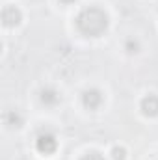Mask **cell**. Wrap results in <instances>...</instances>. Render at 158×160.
<instances>
[{
	"label": "cell",
	"instance_id": "obj_1",
	"mask_svg": "<svg viewBox=\"0 0 158 160\" xmlns=\"http://www.w3.org/2000/svg\"><path fill=\"white\" fill-rule=\"evenodd\" d=\"M77 26L84 36H89V38H97L101 36L106 26H108V17L102 9L99 8H86L82 9L77 17Z\"/></svg>",
	"mask_w": 158,
	"mask_h": 160
},
{
	"label": "cell",
	"instance_id": "obj_2",
	"mask_svg": "<svg viewBox=\"0 0 158 160\" xmlns=\"http://www.w3.org/2000/svg\"><path fill=\"white\" fill-rule=\"evenodd\" d=\"M36 147H37V151H39V153H43V155H50V153H54V151H56L58 142H56L54 134L45 132V134H39V136H37Z\"/></svg>",
	"mask_w": 158,
	"mask_h": 160
},
{
	"label": "cell",
	"instance_id": "obj_3",
	"mask_svg": "<svg viewBox=\"0 0 158 160\" xmlns=\"http://www.w3.org/2000/svg\"><path fill=\"white\" fill-rule=\"evenodd\" d=\"M2 22L4 26H17L21 22V11L15 6H7L2 11Z\"/></svg>",
	"mask_w": 158,
	"mask_h": 160
},
{
	"label": "cell",
	"instance_id": "obj_4",
	"mask_svg": "<svg viewBox=\"0 0 158 160\" xmlns=\"http://www.w3.org/2000/svg\"><path fill=\"white\" fill-rule=\"evenodd\" d=\"M101 102H102V95H101L99 89H87V91H84V104H86L89 110L99 108Z\"/></svg>",
	"mask_w": 158,
	"mask_h": 160
},
{
	"label": "cell",
	"instance_id": "obj_5",
	"mask_svg": "<svg viewBox=\"0 0 158 160\" xmlns=\"http://www.w3.org/2000/svg\"><path fill=\"white\" fill-rule=\"evenodd\" d=\"M141 110L145 116H158V97L149 95L141 101Z\"/></svg>",
	"mask_w": 158,
	"mask_h": 160
},
{
	"label": "cell",
	"instance_id": "obj_6",
	"mask_svg": "<svg viewBox=\"0 0 158 160\" xmlns=\"http://www.w3.org/2000/svg\"><path fill=\"white\" fill-rule=\"evenodd\" d=\"M41 101H43V104H47V106H54V104H58L60 95H58L52 88H47V89L41 91Z\"/></svg>",
	"mask_w": 158,
	"mask_h": 160
},
{
	"label": "cell",
	"instance_id": "obj_7",
	"mask_svg": "<svg viewBox=\"0 0 158 160\" xmlns=\"http://www.w3.org/2000/svg\"><path fill=\"white\" fill-rule=\"evenodd\" d=\"M112 157H114V160H125V149L123 147H116L112 151Z\"/></svg>",
	"mask_w": 158,
	"mask_h": 160
},
{
	"label": "cell",
	"instance_id": "obj_8",
	"mask_svg": "<svg viewBox=\"0 0 158 160\" xmlns=\"http://www.w3.org/2000/svg\"><path fill=\"white\" fill-rule=\"evenodd\" d=\"M82 160H104V158L101 155H97V153H89V155H86Z\"/></svg>",
	"mask_w": 158,
	"mask_h": 160
},
{
	"label": "cell",
	"instance_id": "obj_9",
	"mask_svg": "<svg viewBox=\"0 0 158 160\" xmlns=\"http://www.w3.org/2000/svg\"><path fill=\"white\" fill-rule=\"evenodd\" d=\"M62 2H65V4H71V2H75V0H62Z\"/></svg>",
	"mask_w": 158,
	"mask_h": 160
}]
</instances>
